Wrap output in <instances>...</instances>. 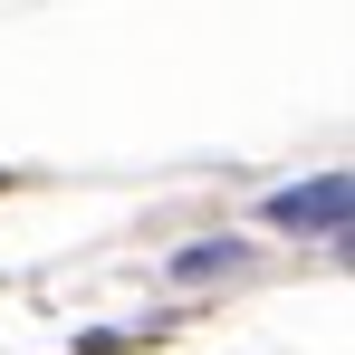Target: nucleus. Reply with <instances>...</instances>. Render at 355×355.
Returning <instances> with one entry per match:
<instances>
[{
  "label": "nucleus",
  "instance_id": "obj_1",
  "mask_svg": "<svg viewBox=\"0 0 355 355\" xmlns=\"http://www.w3.org/2000/svg\"><path fill=\"white\" fill-rule=\"evenodd\" d=\"M336 211H346V192H336V182H327V192H297V202H279V221H288V231H317V221L336 231Z\"/></svg>",
  "mask_w": 355,
  "mask_h": 355
}]
</instances>
